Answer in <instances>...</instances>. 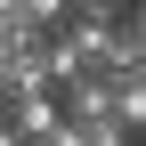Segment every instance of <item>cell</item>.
Returning <instances> with one entry per match:
<instances>
[{
    "label": "cell",
    "instance_id": "6da1fadb",
    "mask_svg": "<svg viewBox=\"0 0 146 146\" xmlns=\"http://www.w3.org/2000/svg\"><path fill=\"white\" fill-rule=\"evenodd\" d=\"M122 41H130L138 57H146V8H122Z\"/></svg>",
    "mask_w": 146,
    "mask_h": 146
}]
</instances>
